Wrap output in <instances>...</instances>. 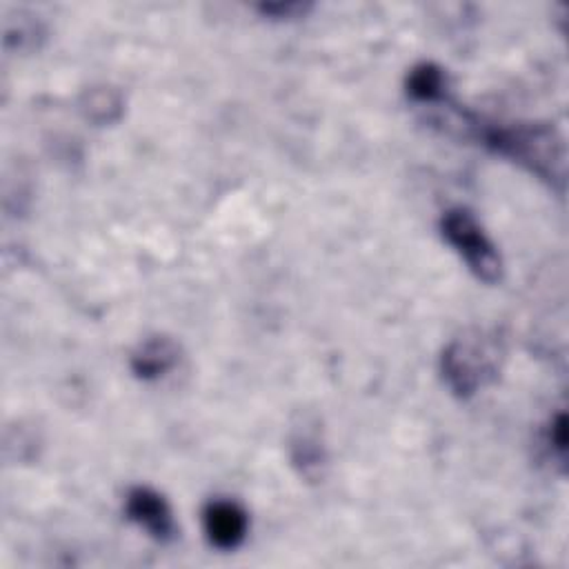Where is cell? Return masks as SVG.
Returning <instances> with one entry per match:
<instances>
[{
    "mask_svg": "<svg viewBox=\"0 0 569 569\" xmlns=\"http://www.w3.org/2000/svg\"><path fill=\"white\" fill-rule=\"evenodd\" d=\"M202 527L207 540L216 549L231 551L244 542L249 531V516L236 500L216 498L209 500L202 511Z\"/></svg>",
    "mask_w": 569,
    "mask_h": 569,
    "instance_id": "obj_6",
    "label": "cell"
},
{
    "mask_svg": "<svg viewBox=\"0 0 569 569\" xmlns=\"http://www.w3.org/2000/svg\"><path fill=\"white\" fill-rule=\"evenodd\" d=\"M82 111L93 122H100V124L113 122L122 111V100L113 89H107V87L91 89L84 93Z\"/></svg>",
    "mask_w": 569,
    "mask_h": 569,
    "instance_id": "obj_9",
    "label": "cell"
},
{
    "mask_svg": "<svg viewBox=\"0 0 569 569\" xmlns=\"http://www.w3.org/2000/svg\"><path fill=\"white\" fill-rule=\"evenodd\" d=\"M505 360V345L498 333L471 329L456 336L440 356L442 380L458 398H471L496 380Z\"/></svg>",
    "mask_w": 569,
    "mask_h": 569,
    "instance_id": "obj_2",
    "label": "cell"
},
{
    "mask_svg": "<svg viewBox=\"0 0 569 569\" xmlns=\"http://www.w3.org/2000/svg\"><path fill=\"white\" fill-rule=\"evenodd\" d=\"M480 142L496 153L518 162L538 180L562 193L565 187V142L553 124L547 122H513V124H480L473 118Z\"/></svg>",
    "mask_w": 569,
    "mask_h": 569,
    "instance_id": "obj_1",
    "label": "cell"
},
{
    "mask_svg": "<svg viewBox=\"0 0 569 569\" xmlns=\"http://www.w3.org/2000/svg\"><path fill=\"white\" fill-rule=\"evenodd\" d=\"M180 347L167 336H151L131 353V371L140 380H158L178 365Z\"/></svg>",
    "mask_w": 569,
    "mask_h": 569,
    "instance_id": "obj_7",
    "label": "cell"
},
{
    "mask_svg": "<svg viewBox=\"0 0 569 569\" xmlns=\"http://www.w3.org/2000/svg\"><path fill=\"white\" fill-rule=\"evenodd\" d=\"M258 11L269 18H276V20H291V18L305 16L307 7L300 2H276V4H262V7H258Z\"/></svg>",
    "mask_w": 569,
    "mask_h": 569,
    "instance_id": "obj_11",
    "label": "cell"
},
{
    "mask_svg": "<svg viewBox=\"0 0 569 569\" xmlns=\"http://www.w3.org/2000/svg\"><path fill=\"white\" fill-rule=\"evenodd\" d=\"M407 93L418 102H440L447 96V76L438 64L422 62L407 76Z\"/></svg>",
    "mask_w": 569,
    "mask_h": 569,
    "instance_id": "obj_8",
    "label": "cell"
},
{
    "mask_svg": "<svg viewBox=\"0 0 569 569\" xmlns=\"http://www.w3.org/2000/svg\"><path fill=\"white\" fill-rule=\"evenodd\" d=\"M127 518L158 542L176 538V520L169 502L149 487H133L124 498Z\"/></svg>",
    "mask_w": 569,
    "mask_h": 569,
    "instance_id": "obj_5",
    "label": "cell"
},
{
    "mask_svg": "<svg viewBox=\"0 0 569 569\" xmlns=\"http://www.w3.org/2000/svg\"><path fill=\"white\" fill-rule=\"evenodd\" d=\"M440 229L442 238L460 253L478 280L496 284L502 278L500 253L471 211L462 207L449 209L440 220Z\"/></svg>",
    "mask_w": 569,
    "mask_h": 569,
    "instance_id": "obj_3",
    "label": "cell"
},
{
    "mask_svg": "<svg viewBox=\"0 0 569 569\" xmlns=\"http://www.w3.org/2000/svg\"><path fill=\"white\" fill-rule=\"evenodd\" d=\"M289 456H291V465L298 469V473L305 480L309 482L322 480L325 467H327V449L322 440L320 420L313 413L305 411L291 425Z\"/></svg>",
    "mask_w": 569,
    "mask_h": 569,
    "instance_id": "obj_4",
    "label": "cell"
},
{
    "mask_svg": "<svg viewBox=\"0 0 569 569\" xmlns=\"http://www.w3.org/2000/svg\"><path fill=\"white\" fill-rule=\"evenodd\" d=\"M547 442H549V449L562 460L565 458V445H567V418H565L562 411L549 422Z\"/></svg>",
    "mask_w": 569,
    "mask_h": 569,
    "instance_id": "obj_10",
    "label": "cell"
}]
</instances>
